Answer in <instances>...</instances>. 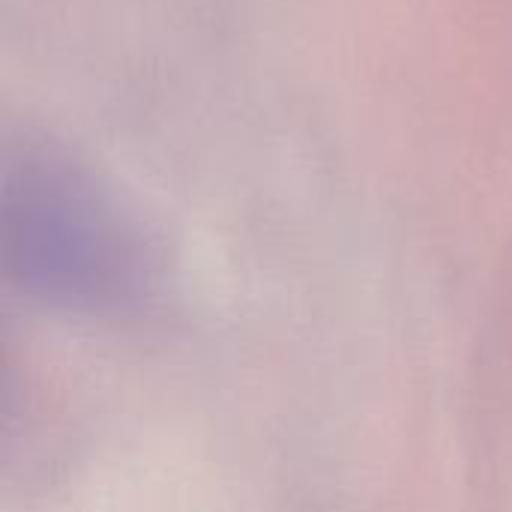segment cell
<instances>
[{
  "instance_id": "cell-1",
  "label": "cell",
  "mask_w": 512,
  "mask_h": 512,
  "mask_svg": "<svg viewBox=\"0 0 512 512\" xmlns=\"http://www.w3.org/2000/svg\"><path fill=\"white\" fill-rule=\"evenodd\" d=\"M3 243L24 279L105 297L132 264V240L96 180L54 150L24 147L3 171Z\"/></svg>"
}]
</instances>
